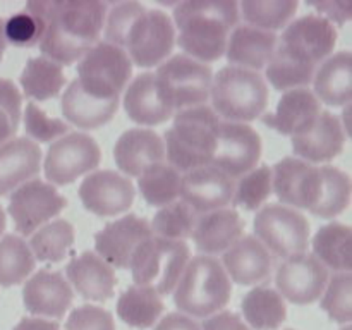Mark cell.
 <instances>
[{"mask_svg":"<svg viewBox=\"0 0 352 330\" xmlns=\"http://www.w3.org/2000/svg\"><path fill=\"white\" fill-rule=\"evenodd\" d=\"M26 12L43 23L41 54L64 67L81 60L98 43L109 6L96 0H36L26 3Z\"/></svg>","mask_w":352,"mask_h":330,"instance_id":"1","label":"cell"},{"mask_svg":"<svg viewBox=\"0 0 352 330\" xmlns=\"http://www.w3.org/2000/svg\"><path fill=\"white\" fill-rule=\"evenodd\" d=\"M105 41L122 48L138 67L150 69L170 57L175 47L174 21L164 10L140 2L113 3L107 12Z\"/></svg>","mask_w":352,"mask_h":330,"instance_id":"2","label":"cell"},{"mask_svg":"<svg viewBox=\"0 0 352 330\" xmlns=\"http://www.w3.org/2000/svg\"><path fill=\"white\" fill-rule=\"evenodd\" d=\"M239 3L229 0H188L175 6V43L188 57L206 64L226 55L230 33L239 23ZM184 54V55H186Z\"/></svg>","mask_w":352,"mask_h":330,"instance_id":"3","label":"cell"},{"mask_svg":"<svg viewBox=\"0 0 352 330\" xmlns=\"http://www.w3.org/2000/svg\"><path fill=\"white\" fill-rule=\"evenodd\" d=\"M220 117L208 105L184 109L175 113L164 140L165 158L177 172L212 164L219 138Z\"/></svg>","mask_w":352,"mask_h":330,"instance_id":"4","label":"cell"},{"mask_svg":"<svg viewBox=\"0 0 352 330\" xmlns=\"http://www.w3.org/2000/svg\"><path fill=\"white\" fill-rule=\"evenodd\" d=\"M232 285L222 263L213 256L188 261L174 291V302L186 316L206 318L226 308Z\"/></svg>","mask_w":352,"mask_h":330,"instance_id":"5","label":"cell"},{"mask_svg":"<svg viewBox=\"0 0 352 330\" xmlns=\"http://www.w3.org/2000/svg\"><path fill=\"white\" fill-rule=\"evenodd\" d=\"M210 100L219 117L229 122H251L267 110L268 86L260 72L227 65L213 78Z\"/></svg>","mask_w":352,"mask_h":330,"instance_id":"6","label":"cell"},{"mask_svg":"<svg viewBox=\"0 0 352 330\" xmlns=\"http://www.w3.org/2000/svg\"><path fill=\"white\" fill-rule=\"evenodd\" d=\"M153 74L158 93L172 112L205 105L210 100L212 69L188 55H172Z\"/></svg>","mask_w":352,"mask_h":330,"instance_id":"7","label":"cell"},{"mask_svg":"<svg viewBox=\"0 0 352 330\" xmlns=\"http://www.w3.org/2000/svg\"><path fill=\"white\" fill-rule=\"evenodd\" d=\"M189 254L184 241L151 236L138 248L131 260L129 270L134 285L151 287L160 296L170 294L188 265Z\"/></svg>","mask_w":352,"mask_h":330,"instance_id":"8","label":"cell"},{"mask_svg":"<svg viewBox=\"0 0 352 330\" xmlns=\"http://www.w3.org/2000/svg\"><path fill=\"white\" fill-rule=\"evenodd\" d=\"M133 76V62L119 47L98 41L78 62L79 88L102 102H119L120 93Z\"/></svg>","mask_w":352,"mask_h":330,"instance_id":"9","label":"cell"},{"mask_svg":"<svg viewBox=\"0 0 352 330\" xmlns=\"http://www.w3.org/2000/svg\"><path fill=\"white\" fill-rule=\"evenodd\" d=\"M337 28L322 16L308 14L292 21L277 41L275 55L301 65L316 69L330 57L336 48Z\"/></svg>","mask_w":352,"mask_h":330,"instance_id":"10","label":"cell"},{"mask_svg":"<svg viewBox=\"0 0 352 330\" xmlns=\"http://www.w3.org/2000/svg\"><path fill=\"white\" fill-rule=\"evenodd\" d=\"M256 239L278 258L305 253L309 244V222L301 212L280 203L260 208L254 219Z\"/></svg>","mask_w":352,"mask_h":330,"instance_id":"11","label":"cell"},{"mask_svg":"<svg viewBox=\"0 0 352 330\" xmlns=\"http://www.w3.org/2000/svg\"><path fill=\"white\" fill-rule=\"evenodd\" d=\"M100 146L85 133H71L58 138L50 144L45 157V175L48 184L67 186L81 175L98 167Z\"/></svg>","mask_w":352,"mask_h":330,"instance_id":"12","label":"cell"},{"mask_svg":"<svg viewBox=\"0 0 352 330\" xmlns=\"http://www.w3.org/2000/svg\"><path fill=\"white\" fill-rule=\"evenodd\" d=\"M67 206V199L55 189V186L31 179L10 195L9 215L19 234L31 236L38 227L57 217Z\"/></svg>","mask_w":352,"mask_h":330,"instance_id":"13","label":"cell"},{"mask_svg":"<svg viewBox=\"0 0 352 330\" xmlns=\"http://www.w3.org/2000/svg\"><path fill=\"white\" fill-rule=\"evenodd\" d=\"M261 157V138L248 124L220 120L217 148L212 164L223 174L232 177H243L256 168Z\"/></svg>","mask_w":352,"mask_h":330,"instance_id":"14","label":"cell"},{"mask_svg":"<svg viewBox=\"0 0 352 330\" xmlns=\"http://www.w3.org/2000/svg\"><path fill=\"white\" fill-rule=\"evenodd\" d=\"M278 294L294 305H311L322 298L329 284V270L313 254L301 253L287 258L277 270Z\"/></svg>","mask_w":352,"mask_h":330,"instance_id":"15","label":"cell"},{"mask_svg":"<svg viewBox=\"0 0 352 330\" xmlns=\"http://www.w3.org/2000/svg\"><path fill=\"white\" fill-rule=\"evenodd\" d=\"M78 192L82 206L98 217L127 212L136 198L131 179L116 170H98L86 175Z\"/></svg>","mask_w":352,"mask_h":330,"instance_id":"16","label":"cell"},{"mask_svg":"<svg viewBox=\"0 0 352 330\" xmlns=\"http://www.w3.org/2000/svg\"><path fill=\"white\" fill-rule=\"evenodd\" d=\"M153 236L146 219L126 215L109 222L95 234V248L103 261L116 268H129L138 248Z\"/></svg>","mask_w":352,"mask_h":330,"instance_id":"17","label":"cell"},{"mask_svg":"<svg viewBox=\"0 0 352 330\" xmlns=\"http://www.w3.org/2000/svg\"><path fill=\"white\" fill-rule=\"evenodd\" d=\"M234 181L213 165L192 168L181 175V201L191 206L198 215L222 210L232 201Z\"/></svg>","mask_w":352,"mask_h":330,"instance_id":"18","label":"cell"},{"mask_svg":"<svg viewBox=\"0 0 352 330\" xmlns=\"http://www.w3.org/2000/svg\"><path fill=\"white\" fill-rule=\"evenodd\" d=\"M74 292L60 272L38 270L23 287V301L31 315L60 320L72 305Z\"/></svg>","mask_w":352,"mask_h":330,"instance_id":"19","label":"cell"},{"mask_svg":"<svg viewBox=\"0 0 352 330\" xmlns=\"http://www.w3.org/2000/svg\"><path fill=\"white\" fill-rule=\"evenodd\" d=\"M346 138L342 120L329 110H322L316 122L306 133L292 138V148L301 160L323 164L342 153Z\"/></svg>","mask_w":352,"mask_h":330,"instance_id":"20","label":"cell"},{"mask_svg":"<svg viewBox=\"0 0 352 330\" xmlns=\"http://www.w3.org/2000/svg\"><path fill=\"white\" fill-rule=\"evenodd\" d=\"M113 158L120 170L131 177H140L144 170L164 164V140L155 131L134 127L120 134L113 146Z\"/></svg>","mask_w":352,"mask_h":330,"instance_id":"21","label":"cell"},{"mask_svg":"<svg viewBox=\"0 0 352 330\" xmlns=\"http://www.w3.org/2000/svg\"><path fill=\"white\" fill-rule=\"evenodd\" d=\"M322 112L320 100L311 89L298 88L285 91L278 102L277 109L261 117L265 126L284 136H299L306 133L318 119Z\"/></svg>","mask_w":352,"mask_h":330,"instance_id":"22","label":"cell"},{"mask_svg":"<svg viewBox=\"0 0 352 330\" xmlns=\"http://www.w3.org/2000/svg\"><path fill=\"white\" fill-rule=\"evenodd\" d=\"M222 267L236 284L253 285L270 277L274 258L256 237L246 236L223 253Z\"/></svg>","mask_w":352,"mask_h":330,"instance_id":"23","label":"cell"},{"mask_svg":"<svg viewBox=\"0 0 352 330\" xmlns=\"http://www.w3.org/2000/svg\"><path fill=\"white\" fill-rule=\"evenodd\" d=\"M65 275L79 296L88 301H107L113 296L116 272L93 251H85L69 261Z\"/></svg>","mask_w":352,"mask_h":330,"instance_id":"24","label":"cell"},{"mask_svg":"<svg viewBox=\"0 0 352 330\" xmlns=\"http://www.w3.org/2000/svg\"><path fill=\"white\" fill-rule=\"evenodd\" d=\"M41 150L30 138H14L0 146V196L14 192L40 172Z\"/></svg>","mask_w":352,"mask_h":330,"instance_id":"25","label":"cell"},{"mask_svg":"<svg viewBox=\"0 0 352 330\" xmlns=\"http://www.w3.org/2000/svg\"><path fill=\"white\" fill-rule=\"evenodd\" d=\"M244 227L246 223L236 210L222 208L199 215L191 237L205 256H212L232 248L243 237Z\"/></svg>","mask_w":352,"mask_h":330,"instance_id":"26","label":"cell"},{"mask_svg":"<svg viewBox=\"0 0 352 330\" xmlns=\"http://www.w3.org/2000/svg\"><path fill=\"white\" fill-rule=\"evenodd\" d=\"M277 34L251 26H236L227 41L226 57L234 67L258 72L272 60L277 48Z\"/></svg>","mask_w":352,"mask_h":330,"instance_id":"27","label":"cell"},{"mask_svg":"<svg viewBox=\"0 0 352 330\" xmlns=\"http://www.w3.org/2000/svg\"><path fill=\"white\" fill-rule=\"evenodd\" d=\"M124 109L127 117L141 126H158L174 116L158 93L153 72H143L134 78L124 96Z\"/></svg>","mask_w":352,"mask_h":330,"instance_id":"28","label":"cell"},{"mask_svg":"<svg viewBox=\"0 0 352 330\" xmlns=\"http://www.w3.org/2000/svg\"><path fill=\"white\" fill-rule=\"evenodd\" d=\"M315 96L330 107L351 105L352 98V57L349 52L330 55L313 78Z\"/></svg>","mask_w":352,"mask_h":330,"instance_id":"29","label":"cell"},{"mask_svg":"<svg viewBox=\"0 0 352 330\" xmlns=\"http://www.w3.org/2000/svg\"><path fill=\"white\" fill-rule=\"evenodd\" d=\"M60 109L65 120L81 129H98L116 116L119 102H102L86 95L79 88L78 81H72L65 88L60 100Z\"/></svg>","mask_w":352,"mask_h":330,"instance_id":"30","label":"cell"},{"mask_svg":"<svg viewBox=\"0 0 352 330\" xmlns=\"http://www.w3.org/2000/svg\"><path fill=\"white\" fill-rule=\"evenodd\" d=\"M351 201V179L340 168L332 165L318 167L313 201L309 212L322 219H333L340 215L349 206Z\"/></svg>","mask_w":352,"mask_h":330,"instance_id":"31","label":"cell"},{"mask_svg":"<svg viewBox=\"0 0 352 330\" xmlns=\"http://www.w3.org/2000/svg\"><path fill=\"white\" fill-rule=\"evenodd\" d=\"M164 301L155 289L144 285H131L117 301V315L134 329H150L164 313Z\"/></svg>","mask_w":352,"mask_h":330,"instance_id":"32","label":"cell"},{"mask_svg":"<svg viewBox=\"0 0 352 330\" xmlns=\"http://www.w3.org/2000/svg\"><path fill=\"white\" fill-rule=\"evenodd\" d=\"M24 95L43 102L58 96L65 86L64 67L47 57L28 58L23 72L19 76Z\"/></svg>","mask_w":352,"mask_h":330,"instance_id":"33","label":"cell"},{"mask_svg":"<svg viewBox=\"0 0 352 330\" xmlns=\"http://www.w3.org/2000/svg\"><path fill=\"white\" fill-rule=\"evenodd\" d=\"M246 322L254 330H275L287 318L284 298L272 287H254L241 302Z\"/></svg>","mask_w":352,"mask_h":330,"instance_id":"34","label":"cell"},{"mask_svg":"<svg viewBox=\"0 0 352 330\" xmlns=\"http://www.w3.org/2000/svg\"><path fill=\"white\" fill-rule=\"evenodd\" d=\"M351 227L330 222L313 237V256L337 274H351Z\"/></svg>","mask_w":352,"mask_h":330,"instance_id":"35","label":"cell"},{"mask_svg":"<svg viewBox=\"0 0 352 330\" xmlns=\"http://www.w3.org/2000/svg\"><path fill=\"white\" fill-rule=\"evenodd\" d=\"M74 244V227L67 220H54L31 234L30 250L34 260L45 263H58L67 256Z\"/></svg>","mask_w":352,"mask_h":330,"instance_id":"36","label":"cell"},{"mask_svg":"<svg viewBox=\"0 0 352 330\" xmlns=\"http://www.w3.org/2000/svg\"><path fill=\"white\" fill-rule=\"evenodd\" d=\"M298 7L296 0H244L239 3V16L246 26L275 33L287 26Z\"/></svg>","mask_w":352,"mask_h":330,"instance_id":"37","label":"cell"},{"mask_svg":"<svg viewBox=\"0 0 352 330\" xmlns=\"http://www.w3.org/2000/svg\"><path fill=\"white\" fill-rule=\"evenodd\" d=\"M33 253L26 241L16 234H7L0 239V285L10 287L30 277L34 270Z\"/></svg>","mask_w":352,"mask_h":330,"instance_id":"38","label":"cell"},{"mask_svg":"<svg viewBox=\"0 0 352 330\" xmlns=\"http://www.w3.org/2000/svg\"><path fill=\"white\" fill-rule=\"evenodd\" d=\"M138 186L151 206H167L179 198L181 172L168 164H157L138 177Z\"/></svg>","mask_w":352,"mask_h":330,"instance_id":"39","label":"cell"},{"mask_svg":"<svg viewBox=\"0 0 352 330\" xmlns=\"http://www.w3.org/2000/svg\"><path fill=\"white\" fill-rule=\"evenodd\" d=\"M198 219L199 215L191 206L186 205L184 201H174L167 206H162L155 213L150 227L153 236L157 234L164 239L182 241L192 236Z\"/></svg>","mask_w":352,"mask_h":330,"instance_id":"40","label":"cell"},{"mask_svg":"<svg viewBox=\"0 0 352 330\" xmlns=\"http://www.w3.org/2000/svg\"><path fill=\"white\" fill-rule=\"evenodd\" d=\"M274 192V175L268 165H260L244 174L237 186H234L232 201L236 206L253 212L258 210Z\"/></svg>","mask_w":352,"mask_h":330,"instance_id":"41","label":"cell"},{"mask_svg":"<svg viewBox=\"0 0 352 330\" xmlns=\"http://www.w3.org/2000/svg\"><path fill=\"white\" fill-rule=\"evenodd\" d=\"M322 309L337 323L352 320V277L351 274H337L327 285L322 298Z\"/></svg>","mask_w":352,"mask_h":330,"instance_id":"42","label":"cell"},{"mask_svg":"<svg viewBox=\"0 0 352 330\" xmlns=\"http://www.w3.org/2000/svg\"><path fill=\"white\" fill-rule=\"evenodd\" d=\"M3 34H6L7 43L14 47L30 48L40 43L41 34H43V23L34 14L16 12L3 23Z\"/></svg>","mask_w":352,"mask_h":330,"instance_id":"43","label":"cell"},{"mask_svg":"<svg viewBox=\"0 0 352 330\" xmlns=\"http://www.w3.org/2000/svg\"><path fill=\"white\" fill-rule=\"evenodd\" d=\"M21 103L23 96L17 86L10 79L0 78V146L19 129Z\"/></svg>","mask_w":352,"mask_h":330,"instance_id":"44","label":"cell"},{"mask_svg":"<svg viewBox=\"0 0 352 330\" xmlns=\"http://www.w3.org/2000/svg\"><path fill=\"white\" fill-rule=\"evenodd\" d=\"M24 127L34 143H50L69 133V124L60 119H52L34 103H28L24 109Z\"/></svg>","mask_w":352,"mask_h":330,"instance_id":"45","label":"cell"},{"mask_svg":"<svg viewBox=\"0 0 352 330\" xmlns=\"http://www.w3.org/2000/svg\"><path fill=\"white\" fill-rule=\"evenodd\" d=\"M65 330H116L112 313L100 306L82 305L72 309Z\"/></svg>","mask_w":352,"mask_h":330,"instance_id":"46","label":"cell"},{"mask_svg":"<svg viewBox=\"0 0 352 330\" xmlns=\"http://www.w3.org/2000/svg\"><path fill=\"white\" fill-rule=\"evenodd\" d=\"M309 6L318 10V14H322V17H325L329 23L346 24L351 19L352 3L349 2H318L309 3Z\"/></svg>","mask_w":352,"mask_h":330,"instance_id":"47","label":"cell"},{"mask_svg":"<svg viewBox=\"0 0 352 330\" xmlns=\"http://www.w3.org/2000/svg\"><path fill=\"white\" fill-rule=\"evenodd\" d=\"M203 330H251L246 323L243 322L237 313L222 311L215 313L203 323Z\"/></svg>","mask_w":352,"mask_h":330,"instance_id":"48","label":"cell"},{"mask_svg":"<svg viewBox=\"0 0 352 330\" xmlns=\"http://www.w3.org/2000/svg\"><path fill=\"white\" fill-rule=\"evenodd\" d=\"M155 330H201V327L182 313H170L160 320Z\"/></svg>","mask_w":352,"mask_h":330,"instance_id":"49","label":"cell"},{"mask_svg":"<svg viewBox=\"0 0 352 330\" xmlns=\"http://www.w3.org/2000/svg\"><path fill=\"white\" fill-rule=\"evenodd\" d=\"M14 330H60V325L54 320L38 318V316H26L21 320Z\"/></svg>","mask_w":352,"mask_h":330,"instance_id":"50","label":"cell"},{"mask_svg":"<svg viewBox=\"0 0 352 330\" xmlns=\"http://www.w3.org/2000/svg\"><path fill=\"white\" fill-rule=\"evenodd\" d=\"M3 23H6V19H2V17H0V62H2L3 52H6V47H7L6 34H3Z\"/></svg>","mask_w":352,"mask_h":330,"instance_id":"51","label":"cell"},{"mask_svg":"<svg viewBox=\"0 0 352 330\" xmlns=\"http://www.w3.org/2000/svg\"><path fill=\"white\" fill-rule=\"evenodd\" d=\"M3 230H6V213H3L2 206H0V236L3 234Z\"/></svg>","mask_w":352,"mask_h":330,"instance_id":"52","label":"cell"},{"mask_svg":"<svg viewBox=\"0 0 352 330\" xmlns=\"http://www.w3.org/2000/svg\"><path fill=\"white\" fill-rule=\"evenodd\" d=\"M342 330H352V329H351V327H349V325H347V327H344V329H342Z\"/></svg>","mask_w":352,"mask_h":330,"instance_id":"53","label":"cell"},{"mask_svg":"<svg viewBox=\"0 0 352 330\" xmlns=\"http://www.w3.org/2000/svg\"><path fill=\"white\" fill-rule=\"evenodd\" d=\"M285 330H292V329H285Z\"/></svg>","mask_w":352,"mask_h":330,"instance_id":"54","label":"cell"}]
</instances>
